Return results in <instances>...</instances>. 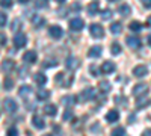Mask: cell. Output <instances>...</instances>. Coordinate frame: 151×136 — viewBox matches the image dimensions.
<instances>
[{"instance_id":"cell-46","label":"cell","mask_w":151,"mask_h":136,"mask_svg":"<svg viewBox=\"0 0 151 136\" xmlns=\"http://www.w3.org/2000/svg\"><path fill=\"white\" fill-rule=\"evenodd\" d=\"M147 24H148V26H150V27H151V15H150V17H148V21H147Z\"/></svg>"},{"instance_id":"cell-37","label":"cell","mask_w":151,"mask_h":136,"mask_svg":"<svg viewBox=\"0 0 151 136\" xmlns=\"http://www.w3.org/2000/svg\"><path fill=\"white\" fill-rule=\"evenodd\" d=\"M101 15H103V17H101L103 20H109V18L112 17V11H110V9H104Z\"/></svg>"},{"instance_id":"cell-36","label":"cell","mask_w":151,"mask_h":136,"mask_svg":"<svg viewBox=\"0 0 151 136\" xmlns=\"http://www.w3.org/2000/svg\"><path fill=\"white\" fill-rule=\"evenodd\" d=\"M147 104H148V100H147V98H145V100H144V98H141V100L136 103V107H137V109H142V107L147 106Z\"/></svg>"},{"instance_id":"cell-33","label":"cell","mask_w":151,"mask_h":136,"mask_svg":"<svg viewBox=\"0 0 151 136\" xmlns=\"http://www.w3.org/2000/svg\"><path fill=\"white\" fill-rule=\"evenodd\" d=\"M89 71H91V74H92L94 77H98L100 73H101V70H100L98 67H95V65H91V67H89Z\"/></svg>"},{"instance_id":"cell-41","label":"cell","mask_w":151,"mask_h":136,"mask_svg":"<svg viewBox=\"0 0 151 136\" xmlns=\"http://www.w3.org/2000/svg\"><path fill=\"white\" fill-rule=\"evenodd\" d=\"M71 118H73V112H71L70 109H67L65 114H64V119H71Z\"/></svg>"},{"instance_id":"cell-23","label":"cell","mask_w":151,"mask_h":136,"mask_svg":"<svg viewBox=\"0 0 151 136\" xmlns=\"http://www.w3.org/2000/svg\"><path fill=\"white\" fill-rule=\"evenodd\" d=\"M33 80H35V82H36L38 85H44V83L47 82V77L44 76L42 73H36L35 76H33Z\"/></svg>"},{"instance_id":"cell-8","label":"cell","mask_w":151,"mask_h":136,"mask_svg":"<svg viewBox=\"0 0 151 136\" xmlns=\"http://www.w3.org/2000/svg\"><path fill=\"white\" fill-rule=\"evenodd\" d=\"M5 109H6V112H9V114H14L15 110H17V103H15V100H12V98H6L5 100Z\"/></svg>"},{"instance_id":"cell-17","label":"cell","mask_w":151,"mask_h":136,"mask_svg":"<svg viewBox=\"0 0 151 136\" xmlns=\"http://www.w3.org/2000/svg\"><path fill=\"white\" fill-rule=\"evenodd\" d=\"M77 67H79V59L70 56V58L67 59V68H68V70H76Z\"/></svg>"},{"instance_id":"cell-29","label":"cell","mask_w":151,"mask_h":136,"mask_svg":"<svg viewBox=\"0 0 151 136\" xmlns=\"http://www.w3.org/2000/svg\"><path fill=\"white\" fill-rule=\"evenodd\" d=\"M122 30V26H121V23H112V26H110V32L112 33H119Z\"/></svg>"},{"instance_id":"cell-50","label":"cell","mask_w":151,"mask_h":136,"mask_svg":"<svg viewBox=\"0 0 151 136\" xmlns=\"http://www.w3.org/2000/svg\"><path fill=\"white\" fill-rule=\"evenodd\" d=\"M44 136H52V135H44Z\"/></svg>"},{"instance_id":"cell-25","label":"cell","mask_w":151,"mask_h":136,"mask_svg":"<svg viewBox=\"0 0 151 136\" xmlns=\"http://www.w3.org/2000/svg\"><path fill=\"white\" fill-rule=\"evenodd\" d=\"M97 11H98V2H91L88 5V12H89L91 15L97 14Z\"/></svg>"},{"instance_id":"cell-45","label":"cell","mask_w":151,"mask_h":136,"mask_svg":"<svg viewBox=\"0 0 151 136\" xmlns=\"http://www.w3.org/2000/svg\"><path fill=\"white\" fill-rule=\"evenodd\" d=\"M142 136H151V129H147L142 132Z\"/></svg>"},{"instance_id":"cell-12","label":"cell","mask_w":151,"mask_h":136,"mask_svg":"<svg viewBox=\"0 0 151 136\" xmlns=\"http://www.w3.org/2000/svg\"><path fill=\"white\" fill-rule=\"evenodd\" d=\"M14 68H15V62H14V60L5 59L3 62H2V70H3L5 73H9V71H12Z\"/></svg>"},{"instance_id":"cell-10","label":"cell","mask_w":151,"mask_h":136,"mask_svg":"<svg viewBox=\"0 0 151 136\" xmlns=\"http://www.w3.org/2000/svg\"><path fill=\"white\" fill-rule=\"evenodd\" d=\"M141 40L137 38V36H129L127 38V45L130 47V48H139L141 47Z\"/></svg>"},{"instance_id":"cell-9","label":"cell","mask_w":151,"mask_h":136,"mask_svg":"<svg viewBox=\"0 0 151 136\" xmlns=\"http://www.w3.org/2000/svg\"><path fill=\"white\" fill-rule=\"evenodd\" d=\"M48 33H50V36H52V38L59 40L64 32H62V29H60L59 26H50V27H48Z\"/></svg>"},{"instance_id":"cell-40","label":"cell","mask_w":151,"mask_h":136,"mask_svg":"<svg viewBox=\"0 0 151 136\" xmlns=\"http://www.w3.org/2000/svg\"><path fill=\"white\" fill-rule=\"evenodd\" d=\"M5 24H6V15L3 12H0V27H3Z\"/></svg>"},{"instance_id":"cell-24","label":"cell","mask_w":151,"mask_h":136,"mask_svg":"<svg viewBox=\"0 0 151 136\" xmlns=\"http://www.w3.org/2000/svg\"><path fill=\"white\" fill-rule=\"evenodd\" d=\"M32 23H33V26L35 27H41V26H44V18L42 17H40V15H35L33 17V20H32Z\"/></svg>"},{"instance_id":"cell-22","label":"cell","mask_w":151,"mask_h":136,"mask_svg":"<svg viewBox=\"0 0 151 136\" xmlns=\"http://www.w3.org/2000/svg\"><path fill=\"white\" fill-rule=\"evenodd\" d=\"M110 88H112L110 83L106 82V80H103V82H100V83H98V89L101 91V92H104V94H107V92L110 91Z\"/></svg>"},{"instance_id":"cell-26","label":"cell","mask_w":151,"mask_h":136,"mask_svg":"<svg viewBox=\"0 0 151 136\" xmlns=\"http://www.w3.org/2000/svg\"><path fill=\"white\" fill-rule=\"evenodd\" d=\"M30 92H32V88H30L29 85H24V86H21L20 91H18V94H20L21 97H26V95H29Z\"/></svg>"},{"instance_id":"cell-3","label":"cell","mask_w":151,"mask_h":136,"mask_svg":"<svg viewBox=\"0 0 151 136\" xmlns=\"http://www.w3.org/2000/svg\"><path fill=\"white\" fill-rule=\"evenodd\" d=\"M83 26H85V23H83V20H82V18H79V17H76V18H73V20L70 21V29H71V30H74V32L82 30V29H83Z\"/></svg>"},{"instance_id":"cell-27","label":"cell","mask_w":151,"mask_h":136,"mask_svg":"<svg viewBox=\"0 0 151 136\" xmlns=\"http://www.w3.org/2000/svg\"><path fill=\"white\" fill-rule=\"evenodd\" d=\"M129 27H130L132 32H139V30H142V24L139 21H132Z\"/></svg>"},{"instance_id":"cell-13","label":"cell","mask_w":151,"mask_h":136,"mask_svg":"<svg viewBox=\"0 0 151 136\" xmlns=\"http://www.w3.org/2000/svg\"><path fill=\"white\" fill-rule=\"evenodd\" d=\"M113 71H115V64H113V62H109V60H106V62L101 65V73L110 74V73H113Z\"/></svg>"},{"instance_id":"cell-49","label":"cell","mask_w":151,"mask_h":136,"mask_svg":"<svg viewBox=\"0 0 151 136\" xmlns=\"http://www.w3.org/2000/svg\"><path fill=\"white\" fill-rule=\"evenodd\" d=\"M56 2H59V3H62V2H65V0H56Z\"/></svg>"},{"instance_id":"cell-47","label":"cell","mask_w":151,"mask_h":136,"mask_svg":"<svg viewBox=\"0 0 151 136\" xmlns=\"http://www.w3.org/2000/svg\"><path fill=\"white\" fill-rule=\"evenodd\" d=\"M18 2H20V3H27L29 0H18Z\"/></svg>"},{"instance_id":"cell-34","label":"cell","mask_w":151,"mask_h":136,"mask_svg":"<svg viewBox=\"0 0 151 136\" xmlns=\"http://www.w3.org/2000/svg\"><path fill=\"white\" fill-rule=\"evenodd\" d=\"M47 5H48V0H35V6H36V8H41V9H42V8H45Z\"/></svg>"},{"instance_id":"cell-38","label":"cell","mask_w":151,"mask_h":136,"mask_svg":"<svg viewBox=\"0 0 151 136\" xmlns=\"http://www.w3.org/2000/svg\"><path fill=\"white\" fill-rule=\"evenodd\" d=\"M0 6L11 8V6H12V0H0Z\"/></svg>"},{"instance_id":"cell-7","label":"cell","mask_w":151,"mask_h":136,"mask_svg":"<svg viewBox=\"0 0 151 136\" xmlns=\"http://www.w3.org/2000/svg\"><path fill=\"white\" fill-rule=\"evenodd\" d=\"M73 82V77H67L64 73H59L58 76H56V83L62 85V86H70V83Z\"/></svg>"},{"instance_id":"cell-43","label":"cell","mask_w":151,"mask_h":136,"mask_svg":"<svg viewBox=\"0 0 151 136\" xmlns=\"http://www.w3.org/2000/svg\"><path fill=\"white\" fill-rule=\"evenodd\" d=\"M5 44H6V35L0 33V45H5Z\"/></svg>"},{"instance_id":"cell-39","label":"cell","mask_w":151,"mask_h":136,"mask_svg":"<svg viewBox=\"0 0 151 136\" xmlns=\"http://www.w3.org/2000/svg\"><path fill=\"white\" fill-rule=\"evenodd\" d=\"M8 136H18V130H17L15 127L8 129Z\"/></svg>"},{"instance_id":"cell-32","label":"cell","mask_w":151,"mask_h":136,"mask_svg":"<svg viewBox=\"0 0 151 136\" xmlns=\"http://www.w3.org/2000/svg\"><path fill=\"white\" fill-rule=\"evenodd\" d=\"M121 52H122L121 45H119L118 42H113V44H112V53H113V55H119Z\"/></svg>"},{"instance_id":"cell-15","label":"cell","mask_w":151,"mask_h":136,"mask_svg":"<svg viewBox=\"0 0 151 136\" xmlns=\"http://www.w3.org/2000/svg\"><path fill=\"white\" fill-rule=\"evenodd\" d=\"M118 118H119V114H118V110H115V109L109 110L107 115H106V119L109 122H115V121H118Z\"/></svg>"},{"instance_id":"cell-1","label":"cell","mask_w":151,"mask_h":136,"mask_svg":"<svg viewBox=\"0 0 151 136\" xmlns=\"http://www.w3.org/2000/svg\"><path fill=\"white\" fill-rule=\"evenodd\" d=\"M89 32L91 35L94 36V38H103L104 36V29L101 24H97V23H92L89 26Z\"/></svg>"},{"instance_id":"cell-14","label":"cell","mask_w":151,"mask_h":136,"mask_svg":"<svg viewBox=\"0 0 151 136\" xmlns=\"http://www.w3.org/2000/svg\"><path fill=\"white\" fill-rule=\"evenodd\" d=\"M32 122H33V126H35L36 129H44V127H45V122H44V119H42L40 115H33Z\"/></svg>"},{"instance_id":"cell-20","label":"cell","mask_w":151,"mask_h":136,"mask_svg":"<svg viewBox=\"0 0 151 136\" xmlns=\"http://www.w3.org/2000/svg\"><path fill=\"white\" fill-rule=\"evenodd\" d=\"M60 101H62V104H64V106H73L76 103V97L74 95H64Z\"/></svg>"},{"instance_id":"cell-48","label":"cell","mask_w":151,"mask_h":136,"mask_svg":"<svg viewBox=\"0 0 151 136\" xmlns=\"http://www.w3.org/2000/svg\"><path fill=\"white\" fill-rule=\"evenodd\" d=\"M148 44H150V45H151V35H150V36H148Z\"/></svg>"},{"instance_id":"cell-30","label":"cell","mask_w":151,"mask_h":136,"mask_svg":"<svg viewBox=\"0 0 151 136\" xmlns=\"http://www.w3.org/2000/svg\"><path fill=\"white\" fill-rule=\"evenodd\" d=\"M3 86H5L6 91H11L12 86H14V80H12V77H6L5 82H3Z\"/></svg>"},{"instance_id":"cell-2","label":"cell","mask_w":151,"mask_h":136,"mask_svg":"<svg viewBox=\"0 0 151 136\" xmlns=\"http://www.w3.org/2000/svg\"><path fill=\"white\" fill-rule=\"evenodd\" d=\"M94 97H95V89H94V88H88V89H85V91L80 92L79 100L85 103V101H89L91 98H94Z\"/></svg>"},{"instance_id":"cell-44","label":"cell","mask_w":151,"mask_h":136,"mask_svg":"<svg viewBox=\"0 0 151 136\" xmlns=\"http://www.w3.org/2000/svg\"><path fill=\"white\" fill-rule=\"evenodd\" d=\"M142 3L145 8H151V0H142Z\"/></svg>"},{"instance_id":"cell-28","label":"cell","mask_w":151,"mask_h":136,"mask_svg":"<svg viewBox=\"0 0 151 136\" xmlns=\"http://www.w3.org/2000/svg\"><path fill=\"white\" fill-rule=\"evenodd\" d=\"M110 136H125V129L124 127H116V129H113Z\"/></svg>"},{"instance_id":"cell-51","label":"cell","mask_w":151,"mask_h":136,"mask_svg":"<svg viewBox=\"0 0 151 136\" xmlns=\"http://www.w3.org/2000/svg\"><path fill=\"white\" fill-rule=\"evenodd\" d=\"M109 2H115V0H109Z\"/></svg>"},{"instance_id":"cell-31","label":"cell","mask_w":151,"mask_h":136,"mask_svg":"<svg viewBox=\"0 0 151 136\" xmlns=\"http://www.w3.org/2000/svg\"><path fill=\"white\" fill-rule=\"evenodd\" d=\"M11 29L14 30V32H18L21 29V21L20 20H14V21H12V24H11Z\"/></svg>"},{"instance_id":"cell-21","label":"cell","mask_w":151,"mask_h":136,"mask_svg":"<svg viewBox=\"0 0 151 136\" xmlns=\"http://www.w3.org/2000/svg\"><path fill=\"white\" fill-rule=\"evenodd\" d=\"M118 12L121 14V17H129L130 15V12H132V8L129 5H121L118 8Z\"/></svg>"},{"instance_id":"cell-6","label":"cell","mask_w":151,"mask_h":136,"mask_svg":"<svg viewBox=\"0 0 151 136\" xmlns=\"http://www.w3.org/2000/svg\"><path fill=\"white\" fill-rule=\"evenodd\" d=\"M147 92H148V86L145 83H139V85H136L133 88V95L134 97H141V95H144Z\"/></svg>"},{"instance_id":"cell-35","label":"cell","mask_w":151,"mask_h":136,"mask_svg":"<svg viewBox=\"0 0 151 136\" xmlns=\"http://www.w3.org/2000/svg\"><path fill=\"white\" fill-rule=\"evenodd\" d=\"M56 64H58L56 60H52V59H50V60H48V59H47V60H44V67H45V68H52V67H56Z\"/></svg>"},{"instance_id":"cell-18","label":"cell","mask_w":151,"mask_h":136,"mask_svg":"<svg viewBox=\"0 0 151 136\" xmlns=\"http://www.w3.org/2000/svg\"><path fill=\"white\" fill-rule=\"evenodd\" d=\"M48 97H50L48 89H38L36 91V98H38V100L44 101V100H48Z\"/></svg>"},{"instance_id":"cell-19","label":"cell","mask_w":151,"mask_h":136,"mask_svg":"<svg viewBox=\"0 0 151 136\" xmlns=\"http://www.w3.org/2000/svg\"><path fill=\"white\" fill-rule=\"evenodd\" d=\"M44 112H45L48 117H55V115L58 114V109H56L55 104H45V106H44Z\"/></svg>"},{"instance_id":"cell-11","label":"cell","mask_w":151,"mask_h":136,"mask_svg":"<svg viewBox=\"0 0 151 136\" xmlns=\"http://www.w3.org/2000/svg\"><path fill=\"white\" fill-rule=\"evenodd\" d=\"M23 60H24V62H27V64H33V62H36V53L32 52V50L26 52V53L23 55Z\"/></svg>"},{"instance_id":"cell-16","label":"cell","mask_w":151,"mask_h":136,"mask_svg":"<svg viewBox=\"0 0 151 136\" xmlns=\"http://www.w3.org/2000/svg\"><path fill=\"white\" fill-rule=\"evenodd\" d=\"M101 47L100 45H94V47H91L89 48V58H100L101 56Z\"/></svg>"},{"instance_id":"cell-4","label":"cell","mask_w":151,"mask_h":136,"mask_svg":"<svg viewBox=\"0 0 151 136\" xmlns=\"http://www.w3.org/2000/svg\"><path fill=\"white\" fill-rule=\"evenodd\" d=\"M14 44H15L17 48H23L24 45L27 44V36L24 33H17L15 38H14Z\"/></svg>"},{"instance_id":"cell-5","label":"cell","mask_w":151,"mask_h":136,"mask_svg":"<svg viewBox=\"0 0 151 136\" xmlns=\"http://www.w3.org/2000/svg\"><path fill=\"white\" fill-rule=\"evenodd\" d=\"M148 74V68L145 65H136L133 68V76L134 77H145Z\"/></svg>"},{"instance_id":"cell-42","label":"cell","mask_w":151,"mask_h":136,"mask_svg":"<svg viewBox=\"0 0 151 136\" xmlns=\"http://www.w3.org/2000/svg\"><path fill=\"white\" fill-rule=\"evenodd\" d=\"M115 100H116V103H119V104H121V101H122V106H127V103H125V97H116Z\"/></svg>"}]
</instances>
